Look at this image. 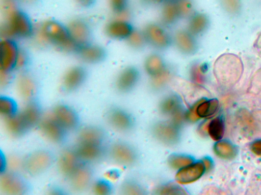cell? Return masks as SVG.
Segmentation results:
<instances>
[{
	"label": "cell",
	"instance_id": "6da1fadb",
	"mask_svg": "<svg viewBox=\"0 0 261 195\" xmlns=\"http://www.w3.org/2000/svg\"><path fill=\"white\" fill-rule=\"evenodd\" d=\"M2 8L4 20L2 35L7 38H25L31 35L33 27L29 18L17 9L13 0H4Z\"/></svg>",
	"mask_w": 261,
	"mask_h": 195
},
{
	"label": "cell",
	"instance_id": "7a4b0ae2",
	"mask_svg": "<svg viewBox=\"0 0 261 195\" xmlns=\"http://www.w3.org/2000/svg\"><path fill=\"white\" fill-rule=\"evenodd\" d=\"M37 34L41 41L62 50L71 51L78 48L70 37L67 27L55 20L42 22L37 29Z\"/></svg>",
	"mask_w": 261,
	"mask_h": 195
},
{
	"label": "cell",
	"instance_id": "3957f363",
	"mask_svg": "<svg viewBox=\"0 0 261 195\" xmlns=\"http://www.w3.org/2000/svg\"><path fill=\"white\" fill-rule=\"evenodd\" d=\"M55 153L46 148L33 150L21 158V168L31 176L42 175L49 170L56 162Z\"/></svg>",
	"mask_w": 261,
	"mask_h": 195
},
{
	"label": "cell",
	"instance_id": "277c9868",
	"mask_svg": "<svg viewBox=\"0 0 261 195\" xmlns=\"http://www.w3.org/2000/svg\"><path fill=\"white\" fill-rule=\"evenodd\" d=\"M0 189L7 195H24L31 191L32 185L23 174L10 169L2 172Z\"/></svg>",
	"mask_w": 261,
	"mask_h": 195
},
{
	"label": "cell",
	"instance_id": "5b68a950",
	"mask_svg": "<svg viewBox=\"0 0 261 195\" xmlns=\"http://www.w3.org/2000/svg\"><path fill=\"white\" fill-rule=\"evenodd\" d=\"M38 126L45 138L54 144L62 145L68 140L69 132L51 113L45 116H43Z\"/></svg>",
	"mask_w": 261,
	"mask_h": 195
},
{
	"label": "cell",
	"instance_id": "8992f818",
	"mask_svg": "<svg viewBox=\"0 0 261 195\" xmlns=\"http://www.w3.org/2000/svg\"><path fill=\"white\" fill-rule=\"evenodd\" d=\"M94 176L93 165L83 162L66 179L72 190L83 192L92 186Z\"/></svg>",
	"mask_w": 261,
	"mask_h": 195
},
{
	"label": "cell",
	"instance_id": "52a82bcc",
	"mask_svg": "<svg viewBox=\"0 0 261 195\" xmlns=\"http://www.w3.org/2000/svg\"><path fill=\"white\" fill-rule=\"evenodd\" d=\"M143 31L147 44L154 49L165 50L173 44V37L165 29L163 25L150 23Z\"/></svg>",
	"mask_w": 261,
	"mask_h": 195
},
{
	"label": "cell",
	"instance_id": "ba28073f",
	"mask_svg": "<svg viewBox=\"0 0 261 195\" xmlns=\"http://www.w3.org/2000/svg\"><path fill=\"white\" fill-rule=\"evenodd\" d=\"M51 114L69 133L77 132L81 127V120L79 114L68 105H57L54 107Z\"/></svg>",
	"mask_w": 261,
	"mask_h": 195
},
{
	"label": "cell",
	"instance_id": "9c48e42d",
	"mask_svg": "<svg viewBox=\"0 0 261 195\" xmlns=\"http://www.w3.org/2000/svg\"><path fill=\"white\" fill-rule=\"evenodd\" d=\"M58 170L67 179L83 162L75 146L64 148L57 159Z\"/></svg>",
	"mask_w": 261,
	"mask_h": 195
},
{
	"label": "cell",
	"instance_id": "30bf717a",
	"mask_svg": "<svg viewBox=\"0 0 261 195\" xmlns=\"http://www.w3.org/2000/svg\"><path fill=\"white\" fill-rule=\"evenodd\" d=\"M19 50L16 44L8 38L2 40L0 43L1 72L10 73L16 68Z\"/></svg>",
	"mask_w": 261,
	"mask_h": 195
},
{
	"label": "cell",
	"instance_id": "8fae6325",
	"mask_svg": "<svg viewBox=\"0 0 261 195\" xmlns=\"http://www.w3.org/2000/svg\"><path fill=\"white\" fill-rule=\"evenodd\" d=\"M75 147L82 160L92 165L101 161L108 154L106 144L76 143Z\"/></svg>",
	"mask_w": 261,
	"mask_h": 195
},
{
	"label": "cell",
	"instance_id": "7c38bea8",
	"mask_svg": "<svg viewBox=\"0 0 261 195\" xmlns=\"http://www.w3.org/2000/svg\"><path fill=\"white\" fill-rule=\"evenodd\" d=\"M173 44L179 52L186 55L195 54L198 49L196 37L187 29L176 32L173 36Z\"/></svg>",
	"mask_w": 261,
	"mask_h": 195
},
{
	"label": "cell",
	"instance_id": "4fadbf2b",
	"mask_svg": "<svg viewBox=\"0 0 261 195\" xmlns=\"http://www.w3.org/2000/svg\"><path fill=\"white\" fill-rule=\"evenodd\" d=\"M77 144H106V134L99 126L90 124L77 131Z\"/></svg>",
	"mask_w": 261,
	"mask_h": 195
},
{
	"label": "cell",
	"instance_id": "5bb4252c",
	"mask_svg": "<svg viewBox=\"0 0 261 195\" xmlns=\"http://www.w3.org/2000/svg\"><path fill=\"white\" fill-rule=\"evenodd\" d=\"M72 41L77 47L88 43L90 30L88 24L81 19H75L70 21L66 27Z\"/></svg>",
	"mask_w": 261,
	"mask_h": 195
},
{
	"label": "cell",
	"instance_id": "9a60e30c",
	"mask_svg": "<svg viewBox=\"0 0 261 195\" xmlns=\"http://www.w3.org/2000/svg\"><path fill=\"white\" fill-rule=\"evenodd\" d=\"M87 74L85 70L75 66L68 70L62 80V86L66 92H72L79 89L85 81Z\"/></svg>",
	"mask_w": 261,
	"mask_h": 195
},
{
	"label": "cell",
	"instance_id": "2e32d148",
	"mask_svg": "<svg viewBox=\"0 0 261 195\" xmlns=\"http://www.w3.org/2000/svg\"><path fill=\"white\" fill-rule=\"evenodd\" d=\"M16 90L19 96L25 102L35 100L37 85L34 79L27 74H20L16 79Z\"/></svg>",
	"mask_w": 261,
	"mask_h": 195
},
{
	"label": "cell",
	"instance_id": "e0dca14e",
	"mask_svg": "<svg viewBox=\"0 0 261 195\" xmlns=\"http://www.w3.org/2000/svg\"><path fill=\"white\" fill-rule=\"evenodd\" d=\"M134 29L126 19L118 17L106 24L105 31L106 35L111 38L126 40Z\"/></svg>",
	"mask_w": 261,
	"mask_h": 195
},
{
	"label": "cell",
	"instance_id": "ac0fdd59",
	"mask_svg": "<svg viewBox=\"0 0 261 195\" xmlns=\"http://www.w3.org/2000/svg\"><path fill=\"white\" fill-rule=\"evenodd\" d=\"M4 125L8 134L15 138L24 136L31 129L19 111L13 115L4 117Z\"/></svg>",
	"mask_w": 261,
	"mask_h": 195
},
{
	"label": "cell",
	"instance_id": "d6986e66",
	"mask_svg": "<svg viewBox=\"0 0 261 195\" xmlns=\"http://www.w3.org/2000/svg\"><path fill=\"white\" fill-rule=\"evenodd\" d=\"M19 112L31 129L38 126L44 116L41 105L35 100L26 102Z\"/></svg>",
	"mask_w": 261,
	"mask_h": 195
},
{
	"label": "cell",
	"instance_id": "ffe728a7",
	"mask_svg": "<svg viewBox=\"0 0 261 195\" xmlns=\"http://www.w3.org/2000/svg\"><path fill=\"white\" fill-rule=\"evenodd\" d=\"M76 50L81 59L88 63L99 62L106 56L104 49L97 45L87 43L79 46Z\"/></svg>",
	"mask_w": 261,
	"mask_h": 195
},
{
	"label": "cell",
	"instance_id": "44dd1931",
	"mask_svg": "<svg viewBox=\"0 0 261 195\" xmlns=\"http://www.w3.org/2000/svg\"><path fill=\"white\" fill-rule=\"evenodd\" d=\"M140 74L135 67L125 68L119 74L116 81L117 88L121 91H126L132 89L137 82Z\"/></svg>",
	"mask_w": 261,
	"mask_h": 195
},
{
	"label": "cell",
	"instance_id": "7402d4cb",
	"mask_svg": "<svg viewBox=\"0 0 261 195\" xmlns=\"http://www.w3.org/2000/svg\"><path fill=\"white\" fill-rule=\"evenodd\" d=\"M176 0H168L163 5L161 12V22L164 26L174 24L180 18Z\"/></svg>",
	"mask_w": 261,
	"mask_h": 195
},
{
	"label": "cell",
	"instance_id": "603a6c76",
	"mask_svg": "<svg viewBox=\"0 0 261 195\" xmlns=\"http://www.w3.org/2000/svg\"><path fill=\"white\" fill-rule=\"evenodd\" d=\"M167 66L160 55L153 53L149 55L146 59L144 62V69L152 78L161 73Z\"/></svg>",
	"mask_w": 261,
	"mask_h": 195
},
{
	"label": "cell",
	"instance_id": "cb8c5ba5",
	"mask_svg": "<svg viewBox=\"0 0 261 195\" xmlns=\"http://www.w3.org/2000/svg\"><path fill=\"white\" fill-rule=\"evenodd\" d=\"M207 19L203 14L193 13L189 18L187 29L196 37L202 34L207 26Z\"/></svg>",
	"mask_w": 261,
	"mask_h": 195
},
{
	"label": "cell",
	"instance_id": "d4e9b609",
	"mask_svg": "<svg viewBox=\"0 0 261 195\" xmlns=\"http://www.w3.org/2000/svg\"><path fill=\"white\" fill-rule=\"evenodd\" d=\"M204 166L201 162L188 167L178 174V179L183 182H189L197 179L203 174Z\"/></svg>",
	"mask_w": 261,
	"mask_h": 195
},
{
	"label": "cell",
	"instance_id": "484cf974",
	"mask_svg": "<svg viewBox=\"0 0 261 195\" xmlns=\"http://www.w3.org/2000/svg\"><path fill=\"white\" fill-rule=\"evenodd\" d=\"M107 119L110 124L117 129H122L126 126V116L124 113L117 109L109 110Z\"/></svg>",
	"mask_w": 261,
	"mask_h": 195
},
{
	"label": "cell",
	"instance_id": "4316f807",
	"mask_svg": "<svg viewBox=\"0 0 261 195\" xmlns=\"http://www.w3.org/2000/svg\"><path fill=\"white\" fill-rule=\"evenodd\" d=\"M16 101L8 96H1L0 98V113L4 117L13 115L19 112Z\"/></svg>",
	"mask_w": 261,
	"mask_h": 195
},
{
	"label": "cell",
	"instance_id": "83f0119b",
	"mask_svg": "<svg viewBox=\"0 0 261 195\" xmlns=\"http://www.w3.org/2000/svg\"><path fill=\"white\" fill-rule=\"evenodd\" d=\"M218 107V102L216 99L205 101L199 104L197 108V115L206 117L214 114Z\"/></svg>",
	"mask_w": 261,
	"mask_h": 195
},
{
	"label": "cell",
	"instance_id": "f1b7e54d",
	"mask_svg": "<svg viewBox=\"0 0 261 195\" xmlns=\"http://www.w3.org/2000/svg\"><path fill=\"white\" fill-rule=\"evenodd\" d=\"M215 151L217 155L224 158H232L236 154L235 147L227 141H221L216 143Z\"/></svg>",
	"mask_w": 261,
	"mask_h": 195
},
{
	"label": "cell",
	"instance_id": "f546056e",
	"mask_svg": "<svg viewBox=\"0 0 261 195\" xmlns=\"http://www.w3.org/2000/svg\"><path fill=\"white\" fill-rule=\"evenodd\" d=\"M126 40L128 44L135 49H142L147 44L143 31L135 29Z\"/></svg>",
	"mask_w": 261,
	"mask_h": 195
},
{
	"label": "cell",
	"instance_id": "4dcf8cb0",
	"mask_svg": "<svg viewBox=\"0 0 261 195\" xmlns=\"http://www.w3.org/2000/svg\"><path fill=\"white\" fill-rule=\"evenodd\" d=\"M224 129L223 122L219 118L214 119L208 125L209 134L215 140H219L223 137Z\"/></svg>",
	"mask_w": 261,
	"mask_h": 195
},
{
	"label": "cell",
	"instance_id": "1f68e13d",
	"mask_svg": "<svg viewBox=\"0 0 261 195\" xmlns=\"http://www.w3.org/2000/svg\"><path fill=\"white\" fill-rule=\"evenodd\" d=\"M91 188L94 194L99 195L110 194L112 190L110 183L103 179L95 180Z\"/></svg>",
	"mask_w": 261,
	"mask_h": 195
},
{
	"label": "cell",
	"instance_id": "d6a6232c",
	"mask_svg": "<svg viewBox=\"0 0 261 195\" xmlns=\"http://www.w3.org/2000/svg\"><path fill=\"white\" fill-rule=\"evenodd\" d=\"M181 18H189L193 13V5L190 0H176Z\"/></svg>",
	"mask_w": 261,
	"mask_h": 195
},
{
	"label": "cell",
	"instance_id": "836d02e7",
	"mask_svg": "<svg viewBox=\"0 0 261 195\" xmlns=\"http://www.w3.org/2000/svg\"><path fill=\"white\" fill-rule=\"evenodd\" d=\"M111 8L118 15L127 11L128 0H109Z\"/></svg>",
	"mask_w": 261,
	"mask_h": 195
},
{
	"label": "cell",
	"instance_id": "e575fe53",
	"mask_svg": "<svg viewBox=\"0 0 261 195\" xmlns=\"http://www.w3.org/2000/svg\"><path fill=\"white\" fill-rule=\"evenodd\" d=\"M224 6L229 10L237 11L240 7L239 0H222Z\"/></svg>",
	"mask_w": 261,
	"mask_h": 195
},
{
	"label": "cell",
	"instance_id": "d590c367",
	"mask_svg": "<svg viewBox=\"0 0 261 195\" xmlns=\"http://www.w3.org/2000/svg\"><path fill=\"white\" fill-rule=\"evenodd\" d=\"M27 61V57L25 54L19 50L18 56L17 59L16 68H21L23 67Z\"/></svg>",
	"mask_w": 261,
	"mask_h": 195
},
{
	"label": "cell",
	"instance_id": "8d00e7d4",
	"mask_svg": "<svg viewBox=\"0 0 261 195\" xmlns=\"http://www.w3.org/2000/svg\"><path fill=\"white\" fill-rule=\"evenodd\" d=\"M251 149L254 153L261 155V140L254 142L252 144Z\"/></svg>",
	"mask_w": 261,
	"mask_h": 195
},
{
	"label": "cell",
	"instance_id": "74e56055",
	"mask_svg": "<svg viewBox=\"0 0 261 195\" xmlns=\"http://www.w3.org/2000/svg\"><path fill=\"white\" fill-rule=\"evenodd\" d=\"M77 4L84 7H88L93 4L95 0H75Z\"/></svg>",
	"mask_w": 261,
	"mask_h": 195
},
{
	"label": "cell",
	"instance_id": "f35d334b",
	"mask_svg": "<svg viewBox=\"0 0 261 195\" xmlns=\"http://www.w3.org/2000/svg\"><path fill=\"white\" fill-rule=\"evenodd\" d=\"M142 2L145 4L156 5L163 3V4L168 0H141Z\"/></svg>",
	"mask_w": 261,
	"mask_h": 195
},
{
	"label": "cell",
	"instance_id": "ab89813d",
	"mask_svg": "<svg viewBox=\"0 0 261 195\" xmlns=\"http://www.w3.org/2000/svg\"><path fill=\"white\" fill-rule=\"evenodd\" d=\"M23 3L27 4H33L35 3L37 0H21Z\"/></svg>",
	"mask_w": 261,
	"mask_h": 195
}]
</instances>
